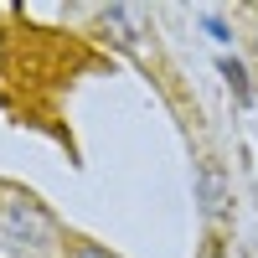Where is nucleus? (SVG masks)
<instances>
[{"label":"nucleus","instance_id":"1","mask_svg":"<svg viewBox=\"0 0 258 258\" xmlns=\"http://www.w3.org/2000/svg\"><path fill=\"white\" fill-rule=\"evenodd\" d=\"M0 227H6V238L21 243V248H47L57 238L52 212L41 202H31V197H21V191H11V197L0 202Z\"/></svg>","mask_w":258,"mask_h":258},{"label":"nucleus","instance_id":"2","mask_svg":"<svg viewBox=\"0 0 258 258\" xmlns=\"http://www.w3.org/2000/svg\"><path fill=\"white\" fill-rule=\"evenodd\" d=\"M103 26L119 31V36H114L119 47H135V41H140V16H135V11H124V6H109V11H103Z\"/></svg>","mask_w":258,"mask_h":258},{"label":"nucleus","instance_id":"3","mask_svg":"<svg viewBox=\"0 0 258 258\" xmlns=\"http://www.w3.org/2000/svg\"><path fill=\"white\" fill-rule=\"evenodd\" d=\"M222 176H217V170H212V165H202V212H207V217H222Z\"/></svg>","mask_w":258,"mask_h":258},{"label":"nucleus","instance_id":"4","mask_svg":"<svg viewBox=\"0 0 258 258\" xmlns=\"http://www.w3.org/2000/svg\"><path fill=\"white\" fill-rule=\"evenodd\" d=\"M217 73L227 78V88H232V98H238V103H248V98H253L248 73H243V62H238V57H222V62H217Z\"/></svg>","mask_w":258,"mask_h":258},{"label":"nucleus","instance_id":"5","mask_svg":"<svg viewBox=\"0 0 258 258\" xmlns=\"http://www.w3.org/2000/svg\"><path fill=\"white\" fill-rule=\"evenodd\" d=\"M73 258H114V253H109V248H98V243H78Z\"/></svg>","mask_w":258,"mask_h":258},{"label":"nucleus","instance_id":"6","mask_svg":"<svg viewBox=\"0 0 258 258\" xmlns=\"http://www.w3.org/2000/svg\"><path fill=\"white\" fill-rule=\"evenodd\" d=\"M207 31H212V36H217V41H232V36H227V26H222V21H217V16H207Z\"/></svg>","mask_w":258,"mask_h":258}]
</instances>
